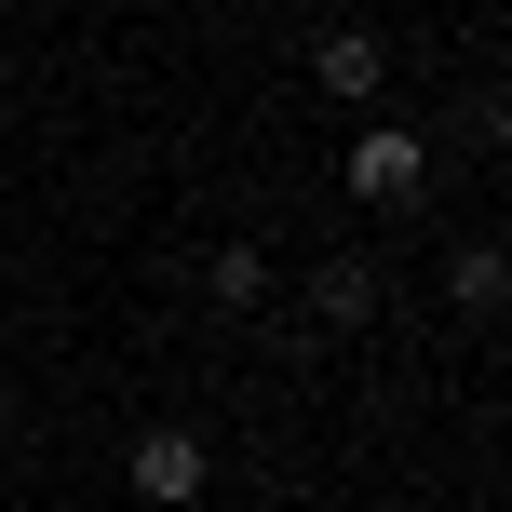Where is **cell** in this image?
<instances>
[{"instance_id": "8992f818", "label": "cell", "mask_w": 512, "mask_h": 512, "mask_svg": "<svg viewBox=\"0 0 512 512\" xmlns=\"http://www.w3.org/2000/svg\"><path fill=\"white\" fill-rule=\"evenodd\" d=\"M445 297H459L472 324H486V310H499V243H459V270H445Z\"/></svg>"}, {"instance_id": "7a4b0ae2", "label": "cell", "mask_w": 512, "mask_h": 512, "mask_svg": "<svg viewBox=\"0 0 512 512\" xmlns=\"http://www.w3.org/2000/svg\"><path fill=\"white\" fill-rule=\"evenodd\" d=\"M418 176H432V149H418L405 122H378V135L351 149V203H418Z\"/></svg>"}, {"instance_id": "3957f363", "label": "cell", "mask_w": 512, "mask_h": 512, "mask_svg": "<svg viewBox=\"0 0 512 512\" xmlns=\"http://www.w3.org/2000/svg\"><path fill=\"white\" fill-rule=\"evenodd\" d=\"M310 81H324L337 108H364V95H378V81H391V54L364 41V27H324V41H310Z\"/></svg>"}, {"instance_id": "5b68a950", "label": "cell", "mask_w": 512, "mask_h": 512, "mask_svg": "<svg viewBox=\"0 0 512 512\" xmlns=\"http://www.w3.org/2000/svg\"><path fill=\"white\" fill-rule=\"evenodd\" d=\"M203 297L216 310H256V297H270V256H256V243H216L203 256Z\"/></svg>"}, {"instance_id": "277c9868", "label": "cell", "mask_w": 512, "mask_h": 512, "mask_svg": "<svg viewBox=\"0 0 512 512\" xmlns=\"http://www.w3.org/2000/svg\"><path fill=\"white\" fill-rule=\"evenodd\" d=\"M310 297H324V324H378V256H324V283H310Z\"/></svg>"}, {"instance_id": "6da1fadb", "label": "cell", "mask_w": 512, "mask_h": 512, "mask_svg": "<svg viewBox=\"0 0 512 512\" xmlns=\"http://www.w3.org/2000/svg\"><path fill=\"white\" fill-rule=\"evenodd\" d=\"M122 486L149 499V512H189V499L216 486V445H203V432H135V445H122Z\"/></svg>"}]
</instances>
